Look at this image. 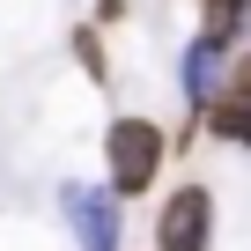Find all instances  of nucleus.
Returning a JSON list of instances; mask_svg holds the SVG:
<instances>
[{"mask_svg":"<svg viewBox=\"0 0 251 251\" xmlns=\"http://www.w3.org/2000/svg\"><path fill=\"white\" fill-rule=\"evenodd\" d=\"M67 207V229L81 251H118V192H96V185H67L59 192Z\"/></svg>","mask_w":251,"mask_h":251,"instance_id":"nucleus-3","label":"nucleus"},{"mask_svg":"<svg viewBox=\"0 0 251 251\" xmlns=\"http://www.w3.org/2000/svg\"><path fill=\"white\" fill-rule=\"evenodd\" d=\"M163 155H170V133H163L155 118H141V111L111 118V133H103V163H111V192H118V200L148 192V185L163 177Z\"/></svg>","mask_w":251,"mask_h":251,"instance_id":"nucleus-1","label":"nucleus"},{"mask_svg":"<svg viewBox=\"0 0 251 251\" xmlns=\"http://www.w3.org/2000/svg\"><path fill=\"white\" fill-rule=\"evenodd\" d=\"M229 59H236V45H222L214 30H200V37L185 45V59H177V89H185V111H207V103H214V81L229 74Z\"/></svg>","mask_w":251,"mask_h":251,"instance_id":"nucleus-4","label":"nucleus"},{"mask_svg":"<svg viewBox=\"0 0 251 251\" xmlns=\"http://www.w3.org/2000/svg\"><path fill=\"white\" fill-rule=\"evenodd\" d=\"M207 244H214V192L177 185L155 214V251H207Z\"/></svg>","mask_w":251,"mask_h":251,"instance_id":"nucleus-2","label":"nucleus"},{"mask_svg":"<svg viewBox=\"0 0 251 251\" xmlns=\"http://www.w3.org/2000/svg\"><path fill=\"white\" fill-rule=\"evenodd\" d=\"M207 133H214V141H229V148H251V96L222 89V96L207 103Z\"/></svg>","mask_w":251,"mask_h":251,"instance_id":"nucleus-5","label":"nucleus"},{"mask_svg":"<svg viewBox=\"0 0 251 251\" xmlns=\"http://www.w3.org/2000/svg\"><path fill=\"white\" fill-rule=\"evenodd\" d=\"M244 23H251V0H207V30L222 45H244Z\"/></svg>","mask_w":251,"mask_h":251,"instance_id":"nucleus-6","label":"nucleus"},{"mask_svg":"<svg viewBox=\"0 0 251 251\" xmlns=\"http://www.w3.org/2000/svg\"><path fill=\"white\" fill-rule=\"evenodd\" d=\"M74 59H81L89 81H103V37H96V30H74Z\"/></svg>","mask_w":251,"mask_h":251,"instance_id":"nucleus-7","label":"nucleus"},{"mask_svg":"<svg viewBox=\"0 0 251 251\" xmlns=\"http://www.w3.org/2000/svg\"><path fill=\"white\" fill-rule=\"evenodd\" d=\"M229 89H236V96H251V45L229 59Z\"/></svg>","mask_w":251,"mask_h":251,"instance_id":"nucleus-8","label":"nucleus"}]
</instances>
